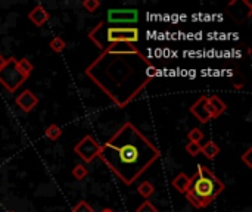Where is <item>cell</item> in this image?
I'll use <instances>...</instances> for the list:
<instances>
[{"label":"cell","instance_id":"obj_21","mask_svg":"<svg viewBox=\"0 0 252 212\" xmlns=\"http://www.w3.org/2000/svg\"><path fill=\"white\" fill-rule=\"evenodd\" d=\"M136 212H158V209L154 206V203L151 200H145L137 206Z\"/></svg>","mask_w":252,"mask_h":212},{"label":"cell","instance_id":"obj_24","mask_svg":"<svg viewBox=\"0 0 252 212\" xmlns=\"http://www.w3.org/2000/svg\"><path fill=\"white\" fill-rule=\"evenodd\" d=\"M73 212H94L93 208L86 202V200H80L74 208H73Z\"/></svg>","mask_w":252,"mask_h":212},{"label":"cell","instance_id":"obj_3","mask_svg":"<svg viewBox=\"0 0 252 212\" xmlns=\"http://www.w3.org/2000/svg\"><path fill=\"white\" fill-rule=\"evenodd\" d=\"M224 190V183L205 165H198L196 172L190 177V186L186 199L198 209L209 206Z\"/></svg>","mask_w":252,"mask_h":212},{"label":"cell","instance_id":"obj_20","mask_svg":"<svg viewBox=\"0 0 252 212\" xmlns=\"http://www.w3.org/2000/svg\"><path fill=\"white\" fill-rule=\"evenodd\" d=\"M188 138H189V141H193V143H199V141L204 138V133L199 128H192L188 133Z\"/></svg>","mask_w":252,"mask_h":212},{"label":"cell","instance_id":"obj_19","mask_svg":"<svg viewBox=\"0 0 252 212\" xmlns=\"http://www.w3.org/2000/svg\"><path fill=\"white\" fill-rule=\"evenodd\" d=\"M71 174H73V177H76L77 180H83L86 179V177L89 175V171L84 165H76L74 169L71 171Z\"/></svg>","mask_w":252,"mask_h":212},{"label":"cell","instance_id":"obj_14","mask_svg":"<svg viewBox=\"0 0 252 212\" xmlns=\"http://www.w3.org/2000/svg\"><path fill=\"white\" fill-rule=\"evenodd\" d=\"M201 153H202L206 159L212 161L214 158L219 156V153H220V146H217V143H214L212 140H209V141H206V143H205L204 146H201Z\"/></svg>","mask_w":252,"mask_h":212},{"label":"cell","instance_id":"obj_10","mask_svg":"<svg viewBox=\"0 0 252 212\" xmlns=\"http://www.w3.org/2000/svg\"><path fill=\"white\" fill-rule=\"evenodd\" d=\"M206 105H208V112H209L211 120H217V118L221 117V115L226 112V109H227L226 103H224L217 94L208 96V97H206Z\"/></svg>","mask_w":252,"mask_h":212},{"label":"cell","instance_id":"obj_16","mask_svg":"<svg viewBox=\"0 0 252 212\" xmlns=\"http://www.w3.org/2000/svg\"><path fill=\"white\" fill-rule=\"evenodd\" d=\"M16 65H18V68H19L21 73H22L27 78H30L31 73L34 71V65H32L27 58H22V59L16 61Z\"/></svg>","mask_w":252,"mask_h":212},{"label":"cell","instance_id":"obj_7","mask_svg":"<svg viewBox=\"0 0 252 212\" xmlns=\"http://www.w3.org/2000/svg\"><path fill=\"white\" fill-rule=\"evenodd\" d=\"M74 152L77 156H80L84 162L90 164L94 158L99 156L100 152V145L96 141L93 136H84L79 143L74 146Z\"/></svg>","mask_w":252,"mask_h":212},{"label":"cell","instance_id":"obj_2","mask_svg":"<svg viewBox=\"0 0 252 212\" xmlns=\"http://www.w3.org/2000/svg\"><path fill=\"white\" fill-rule=\"evenodd\" d=\"M99 158L118 180L131 186L161 158V151L133 122L127 121L100 146Z\"/></svg>","mask_w":252,"mask_h":212},{"label":"cell","instance_id":"obj_9","mask_svg":"<svg viewBox=\"0 0 252 212\" xmlns=\"http://www.w3.org/2000/svg\"><path fill=\"white\" fill-rule=\"evenodd\" d=\"M189 111L201 124H206L208 121H211V117H209V112H208V105H206V96H201L190 106Z\"/></svg>","mask_w":252,"mask_h":212},{"label":"cell","instance_id":"obj_11","mask_svg":"<svg viewBox=\"0 0 252 212\" xmlns=\"http://www.w3.org/2000/svg\"><path fill=\"white\" fill-rule=\"evenodd\" d=\"M49 18H50V14H49V12L46 11V8L42 6V5L34 6V8L31 9V12L28 14V19H30L35 27L45 25V24L49 21Z\"/></svg>","mask_w":252,"mask_h":212},{"label":"cell","instance_id":"obj_1","mask_svg":"<svg viewBox=\"0 0 252 212\" xmlns=\"http://www.w3.org/2000/svg\"><path fill=\"white\" fill-rule=\"evenodd\" d=\"M84 73L118 108H126L152 83L158 68L142 52L127 55L102 52Z\"/></svg>","mask_w":252,"mask_h":212},{"label":"cell","instance_id":"obj_17","mask_svg":"<svg viewBox=\"0 0 252 212\" xmlns=\"http://www.w3.org/2000/svg\"><path fill=\"white\" fill-rule=\"evenodd\" d=\"M62 134V130L58 124H50L46 130H45V136L49 138V140H58Z\"/></svg>","mask_w":252,"mask_h":212},{"label":"cell","instance_id":"obj_27","mask_svg":"<svg viewBox=\"0 0 252 212\" xmlns=\"http://www.w3.org/2000/svg\"><path fill=\"white\" fill-rule=\"evenodd\" d=\"M100 212H115V211H112L111 208H105V209H102Z\"/></svg>","mask_w":252,"mask_h":212},{"label":"cell","instance_id":"obj_22","mask_svg":"<svg viewBox=\"0 0 252 212\" xmlns=\"http://www.w3.org/2000/svg\"><path fill=\"white\" fill-rule=\"evenodd\" d=\"M83 8L87 12H96L100 8V2H99V0H84V2H83Z\"/></svg>","mask_w":252,"mask_h":212},{"label":"cell","instance_id":"obj_6","mask_svg":"<svg viewBox=\"0 0 252 212\" xmlns=\"http://www.w3.org/2000/svg\"><path fill=\"white\" fill-rule=\"evenodd\" d=\"M137 21H139L137 9H110L108 11V24H111L110 27L127 28L128 25L131 27Z\"/></svg>","mask_w":252,"mask_h":212},{"label":"cell","instance_id":"obj_18","mask_svg":"<svg viewBox=\"0 0 252 212\" xmlns=\"http://www.w3.org/2000/svg\"><path fill=\"white\" fill-rule=\"evenodd\" d=\"M49 46L52 47V50L53 52H56V53H61V52H63L65 50V47H66V43L63 42V39L62 37H53L52 39V42L49 43Z\"/></svg>","mask_w":252,"mask_h":212},{"label":"cell","instance_id":"obj_25","mask_svg":"<svg viewBox=\"0 0 252 212\" xmlns=\"http://www.w3.org/2000/svg\"><path fill=\"white\" fill-rule=\"evenodd\" d=\"M251 155H252V148H248L246 152L240 156V161L248 167V168H252V161H251Z\"/></svg>","mask_w":252,"mask_h":212},{"label":"cell","instance_id":"obj_13","mask_svg":"<svg viewBox=\"0 0 252 212\" xmlns=\"http://www.w3.org/2000/svg\"><path fill=\"white\" fill-rule=\"evenodd\" d=\"M190 186V177L185 172L178 174L175 179L173 180V187L178 192V193H186L188 189Z\"/></svg>","mask_w":252,"mask_h":212},{"label":"cell","instance_id":"obj_4","mask_svg":"<svg viewBox=\"0 0 252 212\" xmlns=\"http://www.w3.org/2000/svg\"><path fill=\"white\" fill-rule=\"evenodd\" d=\"M89 39L94 46H97L102 52L106 50L110 46L117 43H133L136 45L140 39L139 28L136 27H110L106 22L100 21L89 31Z\"/></svg>","mask_w":252,"mask_h":212},{"label":"cell","instance_id":"obj_26","mask_svg":"<svg viewBox=\"0 0 252 212\" xmlns=\"http://www.w3.org/2000/svg\"><path fill=\"white\" fill-rule=\"evenodd\" d=\"M6 61H8V59H6V58H5V56L2 55V53H0V68H2V66H3V65L6 63Z\"/></svg>","mask_w":252,"mask_h":212},{"label":"cell","instance_id":"obj_28","mask_svg":"<svg viewBox=\"0 0 252 212\" xmlns=\"http://www.w3.org/2000/svg\"><path fill=\"white\" fill-rule=\"evenodd\" d=\"M11 212H14V211H11Z\"/></svg>","mask_w":252,"mask_h":212},{"label":"cell","instance_id":"obj_12","mask_svg":"<svg viewBox=\"0 0 252 212\" xmlns=\"http://www.w3.org/2000/svg\"><path fill=\"white\" fill-rule=\"evenodd\" d=\"M106 53H114V55H127V53H139L140 50L136 47V45L133 43H117L110 46L106 50H103Z\"/></svg>","mask_w":252,"mask_h":212},{"label":"cell","instance_id":"obj_5","mask_svg":"<svg viewBox=\"0 0 252 212\" xmlns=\"http://www.w3.org/2000/svg\"><path fill=\"white\" fill-rule=\"evenodd\" d=\"M28 78L21 73L16 59L14 56L8 58L6 63L0 68V84H2L9 93H15Z\"/></svg>","mask_w":252,"mask_h":212},{"label":"cell","instance_id":"obj_15","mask_svg":"<svg viewBox=\"0 0 252 212\" xmlns=\"http://www.w3.org/2000/svg\"><path fill=\"white\" fill-rule=\"evenodd\" d=\"M154 192H155V187H154V184L151 183V182H142L139 186H137V193L140 195V196H143L146 200L154 195Z\"/></svg>","mask_w":252,"mask_h":212},{"label":"cell","instance_id":"obj_23","mask_svg":"<svg viewBox=\"0 0 252 212\" xmlns=\"http://www.w3.org/2000/svg\"><path fill=\"white\" fill-rule=\"evenodd\" d=\"M186 152L190 155V156H198L201 153V143H193V141H189L186 145Z\"/></svg>","mask_w":252,"mask_h":212},{"label":"cell","instance_id":"obj_8","mask_svg":"<svg viewBox=\"0 0 252 212\" xmlns=\"http://www.w3.org/2000/svg\"><path fill=\"white\" fill-rule=\"evenodd\" d=\"M15 103L19 106V109L25 114L31 112L35 106L39 105V97L35 96L31 90H24L22 93H19L15 99Z\"/></svg>","mask_w":252,"mask_h":212}]
</instances>
